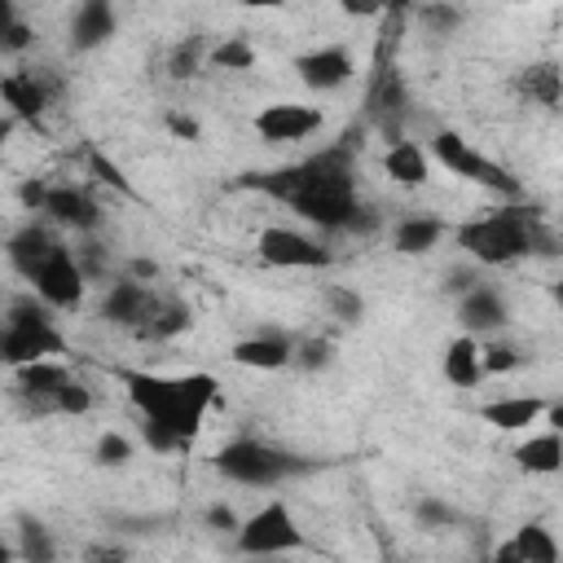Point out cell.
Segmentation results:
<instances>
[{
    "label": "cell",
    "instance_id": "1",
    "mask_svg": "<svg viewBox=\"0 0 563 563\" xmlns=\"http://www.w3.org/2000/svg\"><path fill=\"white\" fill-rule=\"evenodd\" d=\"M246 185L286 202L303 224L321 233H347L365 224V202L356 189V158L347 145H325L312 158L290 163L282 172L246 176Z\"/></svg>",
    "mask_w": 563,
    "mask_h": 563
},
{
    "label": "cell",
    "instance_id": "2",
    "mask_svg": "<svg viewBox=\"0 0 563 563\" xmlns=\"http://www.w3.org/2000/svg\"><path fill=\"white\" fill-rule=\"evenodd\" d=\"M449 233L475 268H510V264L532 260V255H559V233L523 198H506L493 211L466 216Z\"/></svg>",
    "mask_w": 563,
    "mask_h": 563
},
{
    "label": "cell",
    "instance_id": "3",
    "mask_svg": "<svg viewBox=\"0 0 563 563\" xmlns=\"http://www.w3.org/2000/svg\"><path fill=\"white\" fill-rule=\"evenodd\" d=\"M132 409L167 431H176L189 449L202 435L207 409L220 400V378L207 369H185V374H158V369H123L119 374Z\"/></svg>",
    "mask_w": 563,
    "mask_h": 563
},
{
    "label": "cell",
    "instance_id": "4",
    "mask_svg": "<svg viewBox=\"0 0 563 563\" xmlns=\"http://www.w3.org/2000/svg\"><path fill=\"white\" fill-rule=\"evenodd\" d=\"M0 369H13V365H26V361H40V356H62L66 352V339L57 330V312L35 299L31 290L9 299L4 312H0Z\"/></svg>",
    "mask_w": 563,
    "mask_h": 563
},
{
    "label": "cell",
    "instance_id": "5",
    "mask_svg": "<svg viewBox=\"0 0 563 563\" xmlns=\"http://www.w3.org/2000/svg\"><path fill=\"white\" fill-rule=\"evenodd\" d=\"M427 154H431V163H440L449 176H457V180H466V185H479V189H488L493 198H523V180L510 172V167H501L497 158H488L484 150H475L462 132H453V128H440L431 141H427Z\"/></svg>",
    "mask_w": 563,
    "mask_h": 563
},
{
    "label": "cell",
    "instance_id": "6",
    "mask_svg": "<svg viewBox=\"0 0 563 563\" xmlns=\"http://www.w3.org/2000/svg\"><path fill=\"white\" fill-rule=\"evenodd\" d=\"M211 466L229 484H242V488H277L282 479H290V475L303 471L299 457H290L286 449H277V444H268L260 435H238V440L220 444L216 457H211Z\"/></svg>",
    "mask_w": 563,
    "mask_h": 563
},
{
    "label": "cell",
    "instance_id": "7",
    "mask_svg": "<svg viewBox=\"0 0 563 563\" xmlns=\"http://www.w3.org/2000/svg\"><path fill=\"white\" fill-rule=\"evenodd\" d=\"M233 550L238 554H290L303 550V532L295 523V510L282 493H273L268 501H260L246 519H238L233 528Z\"/></svg>",
    "mask_w": 563,
    "mask_h": 563
},
{
    "label": "cell",
    "instance_id": "8",
    "mask_svg": "<svg viewBox=\"0 0 563 563\" xmlns=\"http://www.w3.org/2000/svg\"><path fill=\"white\" fill-rule=\"evenodd\" d=\"M22 282H26L31 295L44 299L53 312H79L84 299H88V277H84V268H79V260H75V246H70L66 238H62Z\"/></svg>",
    "mask_w": 563,
    "mask_h": 563
},
{
    "label": "cell",
    "instance_id": "9",
    "mask_svg": "<svg viewBox=\"0 0 563 563\" xmlns=\"http://www.w3.org/2000/svg\"><path fill=\"white\" fill-rule=\"evenodd\" d=\"M255 255L268 268H286V273H325L334 264V251L295 224H264L255 233Z\"/></svg>",
    "mask_w": 563,
    "mask_h": 563
},
{
    "label": "cell",
    "instance_id": "10",
    "mask_svg": "<svg viewBox=\"0 0 563 563\" xmlns=\"http://www.w3.org/2000/svg\"><path fill=\"white\" fill-rule=\"evenodd\" d=\"M325 128V110L308 101H264L251 114V132L268 145H299Z\"/></svg>",
    "mask_w": 563,
    "mask_h": 563
},
{
    "label": "cell",
    "instance_id": "11",
    "mask_svg": "<svg viewBox=\"0 0 563 563\" xmlns=\"http://www.w3.org/2000/svg\"><path fill=\"white\" fill-rule=\"evenodd\" d=\"M290 70H295V79H299L308 92L325 97V92H339V88L352 84L356 57H352L347 44H312V48H303V53L290 57Z\"/></svg>",
    "mask_w": 563,
    "mask_h": 563
},
{
    "label": "cell",
    "instance_id": "12",
    "mask_svg": "<svg viewBox=\"0 0 563 563\" xmlns=\"http://www.w3.org/2000/svg\"><path fill=\"white\" fill-rule=\"evenodd\" d=\"M0 106L4 114H13L18 123H44L48 106H53V84L40 66H22L13 62L9 70H0Z\"/></svg>",
    "mask_w": 563,
    "mask_h": 563
},
{
    "label": "cell",
    "instance_id": "13",
    "mask_svg": "<svg viewBox=\"0 0 563 563\" xmlns=\"http://www.w3.org/2000/svg\"><path fill=\"white\" fill-rule=\"evenodd\" d=\"M53 229L70 233V238H92L101 229V202L84 189V185H70V180H53L48 185V198H44V211H40Z\"/></svg>",
    "mask_w": 563,
    "mask_h": 563
},
{
    "label": "cell",
    "instance_id": "14",
    "mask_svg": "<svg viewBox=\"0 0 563 563\" xmlns=\"http://www.w3.org/2000/svg\"><path fill=\"white\" fill-rule=\"evenodd\" d=\"M119 35V4L114 0H75L66 18V48L75 57L101 53Z\"/></svg>",
    "mask_w": 563,
    "mask_h": 563
},
{
    "label": "cell",
    "instance_id": "15",
    "mask_svg": "<svg viewBox=\"0 0 563 563\" xmlns=\"http://www.w3.org/2000/svg\"><path fill=\"white\" fill-rule=\"evenodd\" d=\"M457 325L466 330V334H475V339H484V334H501V330H510V299H506V290L501 286H493V282H471L462 295H457Z\"/></svg>",
    "mask_w": 563,
    "mask_h": 563
},
{
    "label": "cell",
    "instance_id": "16",
    "mask_svg": "<svg viewBox=\"0 0 563 563\" xmlns=\"http://www.w3.org/2000/svg\"><path fill=\"white\" fill-rule=\"evenodd\" d=\"M9 374H13V396L22 400V409L35 418H53V391L70 378V365L62 356H40V361L13 365Z\"/></svg>",
    "mask_w": 563,
    "mask_h": 563
},
{
    "label": "cell",
    "instance_id": "17",
    "mask_svg": "<svg viewBox=\"0 0 563 563\" xmlns=\"http://www.w3.org/2000/svg\"><path fill=\"white\" fill-rule=\"evenodd\" d=\"M154 295H158V290H154L150 282H141V277H132V273H119V277L106 282L101 303H97V317H101L106 325H114V330H136V325L145 321Z\"/></svg>",
    "mask_w": 563,
    "mask_h": 563
},
{
    "label": "cell",
    "instance_id": "18",
    "mask_svg": "<svg viewBox=\"0 0 563 563\" xmlns=\"http://www.w3.org/2000/svg\"><path fill=\"white\" fill-rule=\"evenodd\" d=\"M229 361L242 369H260V374H277L290 369L295 361V339L277 334V330H260V334H242L229 343Z\"/></svg>",
    "mask_w": 563,
    "mask_h": 563
},
{
    "label": "cell",
    "instance_id": "19",
    "mask_svg": "<svg viewBox=\"0 0 563 563\" xmlns=\"http://www.w3.org/2000/svg\"><path fill=\"white\" fill-rule=\"evenodd\" d=\"M545 405H550V396H541V391L493 396L479 405V422H488L493 431H506V435H523L528 427H537L545 418Z\"/></svg>",
    "mask_w": 563,
    "mask_h": 563
},
{
    "label": "cell",
    "instance_id": "20",
    "mask_svg": "<svg viewBox=\"0 0 563 563\" xmlns=\"http://www.w3.org/2000/svg\"><path fill=\"white\" fill-rule=\"evenodd\" d=\"M449 238V224L431 211H409V216H396L391 229H387V242L396 255L413 260V255H431L440 242Z\"/></svg>",
    "mask_w": 563,
    "mask_h": 563
},
{
    "label": "cell",
    "instance_id": "21",
    "mask_svg": "<svg viewBox=\"0 0 563 563\" xmlns=\"http://www.w3.org/2000/svg\"><path fill=\"white\" fill-rule=\"evenodd\" d=\"M431 154L427 145L409 141V136H396L387 150H383V176L396 185V189H422L431 180Z\"/></svg>",
    "mask_w": 563,
    "mask_h": 563
},
{
    "label": "cell",
    "instance_id": "22",
    "mask_svg": "<svg viewBox=\"0 0 563 563\" xmlns=\"http://www.w3.org/2000/svg\"><path fill=\"white\" fill-rule=\"evenodd\" d=\"M559 554H563L559 537H554L545 523H537V519L523 523V528H515L510 541H501V545L493 550L497 563H559Z\"/></svg>",
    "mask_w": 563,
    "mask_h": 563
},
{
    "label": "cell",
    "instance_id": "23",
    "mask_svg": "<svg viewBox=\"0 0 563 563\" xmlns=\"http://www.w3.org/2000/svg\"><path fill=\"white\" fill-rule=\"evenodd\" d=\"M189 325H194V308H189L180 295H154L145 321H141L132 334L145 339V343H172V339L185 334Z\"/></svg>",
    "mask_w": 563,
    "mask_h": 563
},
{
    "label": "cell",
    "instance_id": "24",
    "mask_svg": "<svg viewBox=\"0 0 563 563\" xmlns=\"http://www.w3.org/2000/svg\"><path fill=\"white\" fill-rule=\"evenodd\" d=\"M510 457H515V466L523 475H559V466H563V435H559V427H541V431L528 427V440H519L510 449Z\"/></svg>",
    "mask_w": 563,
    "mask_h": 563
},
{
    "label": "cell",
    "instance_id": "25",
    "mask_svg": "<svg viewBox=\"0 0 563 563\" xmlns=\"http://www.w3.org/2000/svg\"><path fill=\"white\" fill-rule=\"evenodd\" d=\"M515 92L528 97L541 110H559V101H563V70H559V62L554 57H541V62L519 66L515 70Z\"/></svg>",
    "mask_w": 563,
    "mask_h": 563
},
{
    "label": "cell",
    "instance_id": "26",
    "mask_svg": "<svg viewBox=\"0 0 563 563\" xmlns=\"http://www.w3.org/2000/svg\"><path fill=\"white\" fill-rule=\"evenodd\" d=\"M440 374H444V383L457 387V391L479 387V383H484V374H479V339L466 334V330L453 334V339L444 343V352H440Z\"/></svg>",
    "mask_w": 563,
    "mask_h": 563
},
{
    "label": "cell",
    "instance_id": "27",
    "mask_svg": "<svg viewBox=\"0 0 563 563\" xmlns=\"http://www.w3.org/2000/svg\"><path fill=\"white\" fill-rule=\"evenodd\" d=\"M523 365H528V352H523L515 339H506V330L479 339V374H484V378H510V374H519Z\"/></svg>",
    "mask_w": 563,
    "mask_h": 563
},
{
    "label": "cell",
    "instance_id": "28",
    "mask_svg": "<svg viewBox=\"0 0 563 563\" xmlns=\"http://www.w3.org/2000/svg\"><path fill=\"white\" fill-rule=\"evenodd\" d=\"M255 62H260V48L246 35H220V40L207 44V66L211 70L246 75V70H255Z\"/></svg>",
    "mask_w": 563,
    "mask_h": 563
},
{
    "label": "cell",
    "instance_id": "29",
    "mask_svg": "<svg viewBox=\"0 0 563 563\" xmlns=\"http://www.w3.org/2000/svg\"><path fill=\"white\" fill-rule=\"evenodd\" d=\"M321 308H325V317H334L339 325H361L365 321V312H369V303H365V295L356 290V286H347V282H321Z\"/></svg>",
    "mask_w": 563,
    "mask_h": 563
},
{
    "label": "cell",
    "instance_id": "30",
    "mask_svg": "<svg viewBox=\"0 0 563 563\" xmlns=\"http://www.w3.org/2000/svg\"><path fill=\"white\" fill-rule=\"evenodd\" d=\"M198 70H207V40L185 35V40L172 44V53H167V75H172L176 84H185V79H194Z\"/></svg>",
    "mask_w": 563,
    "mask_h": 563
},
{
    "label": "cell",
    "instance_id": "31",
    "mask_svg": "<svg viewBox=\"0 0 563 563\" xmlns=\"http://www.w3.org/2000/svg\"><path fill=\"white\" fill-rule=\"evenodd\" d=\"M92 409H97V391L75 374L53 391V418H84Z\"/></svg>",
    "mask_w": 563,
    "mask_h": 563
},
{
    "label": "cell",
    "instance_id": "32",
    "mask_svg": "<svg viewBox=\"0 0 563 563\" xmlns=\"http://www.w3.org/2000/svg\"><path fill=\"white\" fill-rule=\"evenodd\" d=\"M13 550H18V559H31V563H48V559H57V541H53V532H48L40 519H22Z\"/></svg>",
    "mask_w": 563,
    "mask_h": 563
},
{
    "label": "cell",
    "instance_id": "33",
    "mask_svg": "<svg viewBox=\"0 0 563 563\" xmlns=\"http://www.w3.org/2000/svg\"><path fill=\"white\" fill-rule=\"evenodd\" d=\"M132 457H136V444L123 431H101L97 444H92V462L106 466V471H123Z\"/></svg>",
    "mask_w": 563,
    "mask_h": 563
},
{
    "label": "cell",
    "instance_id": "34",
    "mask_svg": "<svg viewBox=\"0 0 563 563\" xmlns=\"http://www.w3.org/2000/svg\"><path fill=\"white\" fill-rule=\"evenodd\" d=\"M330 365H334V343H330V339H317V334L295 339V361H290V369L321 374V369H330Z\"/></svg>",
    "mask_w": 563,
    "mask_h": 563
},
{
    "label": "cell",
    "instance_id": "35",
    "mask_svg": "<svg viewBox=\"0 0 563 563\" xmlns=\"http://www.w3.org/2000/svg\"><path fill=\"white\" fill-rule=\"evenodd\" d=\"M31 48H35V26H31L26 18L9 22V26H4V35H0V57H9V62H22Z\"/></svg>",
    "mask_w": 563,
    "mask_h": 563
},
{
    "label": "cell",
    "instance_id": "36",
    "mask_svg": "<svg viewBox=\"0 0 563 563\" xmlns=\"http://www.w3.org/2000/svg\"><path fill=\"white\" fill-rule=\"evenodd\" d=\"M418 18H422V26L435 31V35H449V31L462 26V9H453L449 0H427V4L418 9Z\"/></svg>",
    "mask_w": 563,
    "mask_h": 563
},
{
    "label": "cell",
    "instance_id": "37",
    "mask_svg": "<svg viewBox=\"0 0 563 563\" xmlns=\"http://www.w3.org/2000/svg\"><path fill=\"white\" fill-rule=\"evenodd\" d=\"M141 444H145L150 453H189V444H185L176 431H167V427H158V422H150V418H141Z\"/></svg>",
    "mask_w": 563,
    "mask_h": 563
},
{
    "label": "cell",
    "instance_id": "38",
    "mask_svg": "<svg viewBox=\"0 0 563 563\" xmlns=\"http://www.w3.org/2000/svg\"><path fill=\"white\" fill-rule=\"evenodd\" d=\"M48 176H22L18 180V189H13V198H18V207L22 211H31V216H40L44 211V198H48Z\"/></svg>",
    "mask_w": 563,
    "mask_h": 563
},
{
    "label": "cell",
    "instance_id": "39",
    "mask_svg": "<svg viewBox=\"0 0 563 563\" xmlns=\"http://www.w3.org/2000/svg\"><path fill=\"white\" fill-rule=\"evenodd\" d=\"M88 167H92V176H97L101 185H110V189H119V194H132V185L123 180V172H119V167H114V163H110V158H106L97 145L88 150Z\"/></svg>",
    "mask_w": 563,
    "mask_h": 563
},
{
    "label": "cell",
    "instance_id": "40",
    "mask_svg": "<svg viewBox=\"0 0 563 563\" xmlns=\"http://www.w3.org/2000/svg\"><path fill=\"white\" fill-rule=\"evenodd\" d=\"M163 128H167L176 141H198V136H202V123H198V114H189V110H167V114H163Z\"/></svg>",
    "mask_w": 563,
    "mask_h": 563
},
{
    "label": "cell",
    "instance_id": "41",
    "mask_svg": "<svg viewBox=\"0 0 563 563\" xmlns=\"http://www.w3.org/2000/svg\"><path fill=\"white\" fill-rule=\"evenodd\" d=\"M238 519H242V515H238L233 506H224V501H216V506H207V510H202V523H207V528H216V532H229V537H233Z\"/></svg>",
    "mask_w": 563,
    "mask_h": 563
},
{
    "label": "cell",
    "instance_id": "42",
    "mask_svg": "<svg viewBox=\"0 0 563 563\" xmlns=\"http://www.w3.org/2000/svg\"><path fill=\"white\" fill-rule=\"evenodd\" d=\"M334 4H339V13L352 18V22H369V18H378V13L387 9V0H334Z\"/></svg>",
    "mask_w": 563,
    "mask_h": 563
},
{
    "label": "cell",
    "instance_id": "43",
    "mask_svg": "<svg viewBox=\"0 0 563 563\" xmlns=\"http://www.w3.org/2000/svg\"><path fill=\"white\" fill-rule=\"evenodd\" d=\"M418 519H422L427 528H449V523H453L457 515H453L449 506H440V501H431V497H427V501L418 506Z\"/></svg>",
    "mask_w": 563,
    "mask_h": 563
},
{
    "label": "cell",
    "instance_id": "44",
    "mask_svg": "<svg viewBox=\"0 0 563 563\" xmlns=\"http://www.w3.org/2000/svg\"><path fill=\"white\" fill-rule=\"evenodd\" d=\"M128 273H132V277H141V282H154V277H158V264L136 255V260H128Z\"/></svg>",
    "mask_w": 563,
    "mask_h": 563
},
{
    "label": "cell",
    "instance_id": "45",
    "mask_svg": "<svg viewBox=\"0 0 563 563\" xmlns=\"http://www.w3.org/2000/svg\"><path fill=\"white\" fill-rule=\"evenodd\" d=\"M13 132H18V119H13V114H4V110H0V154H4V150H9V141H13Z\"/></svg>",
    "mask_w": 563,
    "mask_h": 563
},
{
    "label": "cell",
    "instance_id": "46",
    "mask_svg": "<svg viewBox=\"0 0 563 563\" xmlns=\"http://www.w3.org/2000/svg\"><path fill=\"white\" fill-rule=\"evenodd\" d=\"M238 9H251V13H264V9H286L290 0H233Z\"/></svg>",
    "mask_w": 563,
    "mask_h": 563
},
{
    "label": "cell",
    "instance_id": "47",
    "mask_svg": "<svg viewBox=\"0 0 563 563\" xmlns=\"http://www.w3.org/2000/svg\"><path fill=\"white\" fill-rule=\"evenodd\" d=\"M22 13H18V0H0V35H4V26L9 22H18Z\"/></svg>",
    "mask_w": 563,
    "mask_h": 563
},
{
    "label": "cell",
    "instance_id": "48",
    "mask_svg": "<svg viewBox=\"0 0 563 563\" xmlns=\"http://www.w3.org/2000/svg\"><path fill=\"white\" fill-rule=\"evenodd\" d=\"M9 559H18V550H13L9 537H0V563H9Z\"/></svg>",
    "mask_w": 563,
    "mask_h": 563
},
{
    "label": "cell",
    "instance_id": "49",
    "mask_svg": "<svg viewBox=\"0 0 563 563\" xmlns=\"http://www.w3.org/2000/svg\"><path fill=\"white\" fill-rule=\"evenodd\" d=\"M400 4H409V0H387V9H400Z\"/></svg>",
    "mask_w": 563,
    "mask_h": 563
},
{
    "label": "cell",
    "instance_id": "50",
    "mask_svg": "<svg viewBox=\"0 0 563 563\" xmlns=\"http://www.w3.org/2000/svg\"><path fill=\"white\" fill-rule=\"evenodd\" d=\"M0 325H4V321H0Z\"/></svg>",
    "mask_w": 563,
    "mask_h": 563
}]
</instances>
